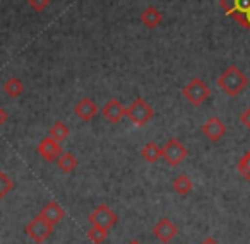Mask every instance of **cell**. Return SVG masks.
<instances>
[{
    "label": "cell",
    "mask_w": 250,
    "mask_h": 244,
    "mask_svg": "<svg viewBox=\"0 0 250 244\" xmlns=\"http://www.w3.org/2000/svg\"><path fill=\"white\" fill-rule=\"evenodd\" d=\"M89 222H91V225H101L110 230L111 227L118 222V217L108 205H98L96 208L89 213Z\"/></svg>",
    "instance_id": "7"
},
{
    "label": "cell",
    "mask_w": 250,
    "mask_h": 244,
    "mask_svg": "<svg viewBox=\"0 0 250 244\" xmlns=\"http://www.w3.org/2000/svg\"><path fill=\"white\" fill-rule=\"evenodd\" d=\"M48 133H50V137L55 138L57 142H60V144H62L63 140H67L70 130H69V127H67L65 123H62V121H57V123H53L52 127H50Z\"/></svg>",
    "instance_id": "18"
},
{
    "label": "cell",
    "mask_w": 250,
    "mask_h": 244,
    "mask_svg": "<svg viewBox=\"0 0 250 244\" xmlns=\"http://www.w3.org/2000/svg\"><path fill=\"white\" fill-rule=\"evenodd\" d=\"M240 121L243 123V127L250 128V108H245L240 114Z\"/></svg>",
    "instance_id": "24"
},
{
    "label": "cell",
    "mask_w": 250,
    "mask_h": 244,
    "mask_svg": "<svg viewBox=\"0 0 250 244\" xmlns=\"http://www.w3.org/2000/svg\"><path fill=\"white\" fill-rule=\"evenodd\" d=\"M130 244H139V243H130Z\"/></svg>",
    "instance_id": "27"
},
{
    "label": "cell",
    "mask_w": 250,
    "mask_h": 244,
    "mask_svg": "<svg viewBox=\"0 0 250 244\" xmlns=\"http://www.w3.org/2000/svg\"><path fill=\"white\" fill-rule=\"evenodd\" d=\"M40 215H42L46 222L52 224V225H57V224L65 217V210H63L57 202H48L45 206H43V210L40 212Z\"/></svg>",
    "instance_id": "13"
},
{
    "label": "cell",
    "mask_w": 250,
    "mask_h": 244,
    "mask_svg": "<svg viewBox=\"0 0 250 244\" xmlns=\"http://www.w3.org/2000/svg\"><path fill=\"white\" fill-rule=\"evenodd\" d=\"M201 131L204 133V137H208L211 142H218L221 137H225L226 133V125L219 120L218 116H211L204 125L201 127Z\"/></svg>",
    "instance_id": "9"
},
{
    "label": "cell",
    "mask_w": 250,
    "mask_h": 244,
    "mask_svg": "<svg viewBox=\"0 0 250 244\" xmlns=\"http://www.w3.org/2000/svg\"><path fill=\"white\" fill-rule=\"evenodd\" d=\"M171 188H173L175 193L185 196V195H188V193L192 191V188H194V183H192V179L188 178L187 174H180V176H177V178L173 179V183H171Z\"/></svg>",
    "instance_id": "15"
},
{
    "label": "cell",
    "mask_w": 250,
    "mask_h": 244,
    "mask_svg": "<svg viewBox=\"0 0 250 244\" xmlns=\"http://www.w3.org/2000/svg\"><path fill=\"white\" fill-rule=\"evenodd\" d=\"M62 152L63 150H62L60 142H57L55 138H52L50 135L43 138L38 145V154L42 155L46 162H57V159L62 155Z\"/></svg>",
    "instance_id": "8"
},
{
    "label": "cell",
    "mask_w": 250,
    "mask_h": 244,
    "mask_svg": "<svg viewBox=\"0 0 250 244\" xmlns=\"http://www.w3.org/2000/svg\"><path fill=\"white\" fill-rule=\"evenodd\" d=\"M53 227L55 225H52V224L46 222L42 215H38L26 225V234H28L35 243L42 244V243H45L50 237V234L53 232Z\"/></svg>",
    "instance_id": "5"
},
{
    "label": "cell",
    "mask_w": 250,
    "mask_h": 244,
    "mask_svg": "<svg viewBox=\"0 0 250 244\" xmlns=\"http://www.w3.org/2000/svg\"><path fill=\"white\" fill-rule=\"evenodd\" d=\"M161 21H163V14H161L156 7H153V5L146 7L143 11V14H141V22H143L146 28H151V29L156 28V26L161 24Z\"/></svg>",
    "instance_id": "14"
},
{
    "label": "cell",
    "mask_w": 250,
    "mask_h": 244,
    "mask_svg": "<svg viewBox=\"0 0 250 244\" xmlns=\"http://www.w3.org/2000/svg\"><path fill=\"white\" fill-rule=\"evenodd\" d=\"M125 110H127V108L118 99H110L101 108V113H103V116L106 118L110 123H118V121L125 116Z\"/></svg>",
    "instance_id": "11"
},
{
    "label": "cell",
    "mask_w": 250,
    "mask_h": 244,
    "mask_svg": "<svg viewBox=\"0 0 250 244\" xmlns=\"http://www.w3.org/2000/svg\"><path fill=\"white\" fill-rule=\"evenodd\" d=\"M74 113L84 121H91L98 114V106L93 99L89 97H83L81 101H77V104L74 106Z\"/></svg>",
    "instance_id": "12"
},
{
    "label": "cell",
    "mask_w": 250,
    "mask_h": 244,
    "mask_svg": "<svg viewBox=\"0 0 250 244\" xmlns=\"http://www.w3.org/2000/svg\"><path fill=\"white\" fill-rule=\"evenodd\" d=\"M22 89H24V86H22V82L18 79V77H11V79L4 84L5 94L11 97H19L22 94Z\"/></svg>",
    "instance_id": "19"
},
{
    "label": "cell",
    "mask_w": 250,
    "mask_h": 244,
    "mask_svg": "<svg viewBox=\"0 0 250 244\" xmlns=\"http://www.w3.org/2000/svg\"><path fill=\"white\" fill-rule=\"evenodd\" d=\"M106 236H108V229H104L101 225H91L89 230H87V239L94 244H101L106 239Z\"/></svg>",
    "instance_id": "20"
},
{
    "label": "cell",
    "mask_w": 250,
    "mask_h": 244,
    "mask_svg": "<svg viewBox=\"0 0 250 244\" xmlns=\"http://www.w3.org/2000/svg\"><path fill=\"white\" fill-rule=\"evenodd\" d=\"M125 116L129 118L136 127H144V125L149 123V120L154 116V110L146 99L136 97V99L130 103V106L125 110Z\"/></svg>",
    "instance_id": "3"
},
{
    "label": "cell",
    "mask_w": 250,
    "mask_h": 244,
    "mask_svg": "<svg viewBox=\"0 0 250 244\" xmlns=\"http://www.w3.org/2000/svg\"><path fill=\"white\" fill-rule=\"evenodd\" d=\"M216 82H218V86L221 87L228 96H238L247 87L249 79H247V75L236 65H229V67H226L225 72L218 77Z\"/></svg>",
    "instance_id": "1"
},
{
    "label": "cell",
    "mask_w": 250,
    "mask_h": 244,
    "mask_svg": "<svg viewBox=\"0 0 250 244\" xmlns=\"http://www.w3.org/2000/svg\"><path fill=\"white\" fill-rule=\"evenodd\" d=\"M12 189H14V181L0 169V200L5 198Z\"/></svg>",
    "instance_id": "22"
},
{
    "label": "cell",
    "mask_w": 250,
    "mask_h": 244,
    "mask_svg": "<svg viewBox=\"0 0 250 244\" xmlns=\"http://www.w3.org/2000/svg\"><path fill=\"white\" fill-rule=\"evenodd\" d=\"M141 155H143L144 161H147V162L153 164V162L160 161V157H163V147H160V145L154 144V142H149V144H146L143 147Z\"/></svg>",
    "instance_id": "16"
},
{
    "label": "cell",
    "mask_w": 250,
    "mask_h": 244,
    "mask_svg": "<svg viewBox=\"0 0 250 244\" xmlns=\"http://www.w3.org/2000/svg\"><path fill=\"white\" fill-rule=\"evenodd\" d=\"M28 4H29V7H31L33 11L42 12V11H45V9L48 7L50 0H28Z\"/></svg>",
    "instance_id": "23"
},
{
    "label": "cell",
    "mask_w": 250,
    "mask_h": 244,
    "mask_svg": "<svg viewBox=\"0 0 250 244\" xmlns=\"http://www.w3.org/2000/svg\"><path fill=\"white\" fill-rule=\"evenodd\" d=\"M153 234L156 236L158 241H161V243H170V241L178 234V229L170 219H160L156 222V225L153 227Z\"/></svg>",
    "instance_id": "10"
},
{
    "label": "cell",
    "mask_w": 250,
    "mask_h": 244,
    "mask_svg": "<svg viewBox=\"0 0 250 244\" xmlns=\"http://www.w3.org/2000/svg\"><path fill=\"white\" fill-rule=\"evenodd\" d=\"M5 120H7V113H5V111L0 108V127L5 123Z\"/></svg>",
    "instance_id": "25"
},
{
    "label": "cell",
    "mask_w": 250,
    "mask_h": 244,
    "mask_svg": "<svg viewBox=\"0 0 250 244\" xmlns=\"http://www.w3.org/2000/svg\"><path fill=\"white\" fill-rule=\"evenodd\" d=\"M188 150L178 138H170L167 144L163 145V159L170 166H178L185 157H187Z\"/></svg>",
    "instance_id": "6"
},
{
    "label": "cell",
    "mask_w": 250,
    "mask_h": 244,
    "mask_svg": "<svg viewBox=\"0 0 250 244\" xmlns=\"http://www.w3.org/2000/svg\"><path fill=\"white\" fill-rule=\"evenodd\" d=\"M219 7L226 16L242 24L243 19L250 14V0H219Z\"/></svg>",
    "instance_id": "4"
},
{
    "label": "cell",
    "mask_w": 250,
    "mask_h": 244,
    "mask_svg": "<svg viewBox=\"0 0 250 244\" xmlns=\"http://www.w3.org/2000/svg\"><path fill=\"white\" fill-rule=\"evenodd\" d=\"M201 244H219V243L216 239H212V237H208V239H204Z\"/></svg>",
    "instance_id": "26"
},
{
    "label": "cell",
    "mask_w": 250,
    "mask_h": 244,
    "mask_svg": "<svg viewBox=\"0 0 250 244\" xmlns=\"http://www.w3.org/2000/svg\"><path fill=\"white\" fill-rule=\"evenodd\" d=\"M236 171L242 174V178L250 181V150H247L245 154L240 157L238 164H236Z\"/></svg>",
    "instance_id": "21"
},
{
    "label": "cell",
    "mask_w": 250,
    "mask_h": 244,
    "mask_svg": "<svg viewBox=\"0 0 250 244\" xmlns=\"http://www.w3.org/2000/svg\"><path fill=\"white\" fill-rule=\"evenodd\" d=\"M77 159H76V155L74 154H70V152H62V155H60L59 159H57V166L60 168V171H63V172H72L74 169L77 168Z\"/></svg>",
    "instance_id": "17"
},
{
    "label": "cell",
    "mask_w": 250,
    "mask_h": 244,
    "mask_svg": "<svg viewBox=\"0 0 250 244\" xmlns=\"http://www.w3.org/2000/svg\"><path fill=\"white\" fill-rule=\"evenodd\" d=\"M182 94H184V97L192 104V106H201V104L206 103L208 97L211 96V87H209L202 79L194 77V79H190L184 86Z\"/></svg>",
    "instance_id": "2"
}]
</instances>
